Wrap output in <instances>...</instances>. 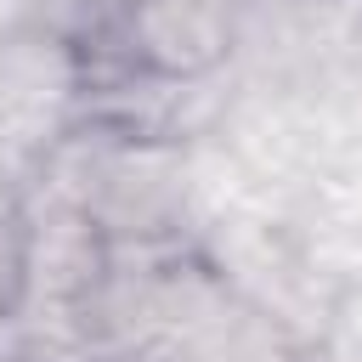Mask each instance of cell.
<instances>
[{"instance_id":"6da1fadb","label":"cell","mask_w":362,"mask_h":362,"mask_svg":"<svg viewBox=\"0 0 362 362\" xmlns=\"http://www.w3.org/2000/svg\"><path fill=\"white\" fill-rule=\"evenodd\" d=\"M124 57L147 79H215L238 68V0H124Z\"/></svg>"},{"instance_id":"7a4b0ae2","label":"cell","mask_w":362,"mask_h":362,"mask_svg":"<svg viewBox=\"0 0 362 362\" xmlns=\"http://www.w3.org/2000/svg\"><path fill=\"white\" fill-rule=\"evenodd\" d=\"M107 283L102 226L57 198L23 192V305L17 311H74Z\"/></svg>"},{"instance_id":"3957f363","label":"cell","mask_w":362,"mask_h":362,"mask_svg":"<svg viewBox=\"0 0 362 362\" xmlns=\"http://www.w3.org/2000/svg\"><path fill=\"white\" fill-rule=\"evenodd\" d=\"M23 305V204L0 209V322Z\"/></svg>"},{"instance_id":"277c9868","label":"cell","mask_w":362,"mask_h":362,"mask_svg":"<svg viewBox=\"0 0 362 362\" xmlns=\"http://www.w3.org/2000/svg\"><path fill=\"white\" fill-rule=\"evenodd\" d=\"M28 17V0H0V34L11 28V23H23Z\"/></svg>"},{"instance_id":"5b68a950","label":"cell","mask_w":362,"mask_h":362,"mask_svg":"<svg viewBox=\"0 0 362 362\" xmlns=\"http://www.w3.org/2000/svg\"><path fill=\"white\" fill-rule=\"evenodd\" d=\"M0 362H6V356H0Z\"/></svg>"}]
</instances>
